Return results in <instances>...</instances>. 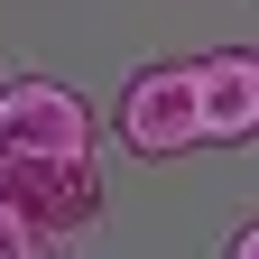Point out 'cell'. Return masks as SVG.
<instances>
[{
    "instance_id": "obj_1",
    "label": "cell",
    "mask_w": 259,
    "mask_h": 259,
    "mask_svg": "<svg viewBox=\"0 0 259 259\" xmlns=\"http://www.w3.org/2000/svg\"><path fill=\"white\" fill-rule=\"evenodd\" d=\"M0 204L37 241H65L83 222H102V176H93V157H10L0 167Z\"/></svg>"
},
{
    "instance_id": "obj_2",
    "label": "cell",
    "mask_w": 259,
    "mask_h": 259,
    "mask_svg": "<svg viewBox=\"0 0 259 259\" xmlns=\"http://www.w3.org/2000/svg\"><path fill=\"white\" fill-rule=\"evenodd\" d=\"M120 148L130 157H185L204 148V120H194V65H139L120 83Z\"/></svg>"
},
{
    "instance_id": "obj_3",
    "label": "cell",
    "mask_w": 259,
    "mask_h": 259,
    "mask_svg": "<svg viewBox=\"0 0 259 259\" xmlns=\"http://www.w3.org/2000/svg\"><path fill=\"white\" fill-rule=\"evenodd\" d=\"M0 130H10L19 157H93V102L74 83H47V74L0 83Z\"/></svg>"
},
{
    "instance_id": "obj_4",
    "label": "cell",
    "mask_w": 259,
    "mask_h": 259,
    "mask_svg": "<svg viewBox=\"0 0 259 259\" xmlns=\"http://www.w3.org/2000/svg\"><path fill=\"white\" fill-rule=\"evenodd\" d=\"M194 120H204V148L259 139V56H241V47L194 56Z\"/></svg>"
},
{
    "instance_id": "obj_5",
    "label": "cell",
    "mask_w": 259,
    "mask_h": 259,
    "mask_svg": "<svg viewBox=\"0 0 259 259\" xmlns=\"http://www.w3.org/2000/svg\"><path fill=\"white\" fill-rule=\"evenodd\" d=\"M0 259H37V232H28L10 204H0Z\"/></svg>"
},
{
    "instance_id": "obj_6",
    "label": "cell",
    "mask_w": 259,
    "mask_h": 259,
    "mask_svg": "<svg viewBox=\"0 0 259 259\" xmlns=\"http://www.w3.org/2000/svg\"><path fill=\"white\" fill-rule=\"evenodd\" d=\"M222 259H259V222H250V232H232V250H222Z\"/></svg>"
},
{
    "instance_id": "obj_7",
    "label": "cell",
    "mask_w": 259,
    "mask_h": 259,
    "mask_svg": "<svg viewBox=\"0 0 259 259\" xmlns=\"http://www.w3.org/2000/svg\"><path fill=\"white\" fill-rule=\"evenodd\" d=\"M10 157H19V148H10V130H0V167H10Z\"/></svg>"
}]
</instances>
